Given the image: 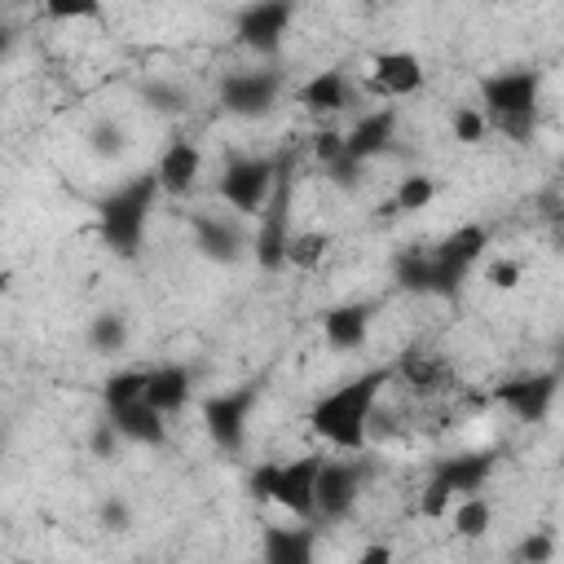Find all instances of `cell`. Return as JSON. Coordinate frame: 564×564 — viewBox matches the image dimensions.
<instances>
[{"label": "cell", "mask_w": 564, "mask_h": 564, "mask_svg": "<svg viewBox=\"0 0 564 564\" xmlns=\"http://www.w3.org/2000/svg\"><path fill=\"white\" fill-rule=\"evenodd\" d=\"M388 379H392V370L375 366V370H366V375H357V379L330 388L326 397L313 401L308 427H313L326 445H335V449H344V454H361L366 441H370V414H375L379 392L388 388Z\"/></svg>", "instance_id": "1"}, {"label": "cell", "mask_w": 564, "mask_h": 564, "mask_svg": "<svg viewBox=\"0 0 564 564\" xmlns=\"http://www.w3.org/2000/svg\"><path fill=\"white\" fill-rule=\"evenodd\" d=\"M538 88H542L538 70H502L480 79L485 123L507 132L511 141H529L538 128Z\"/></svg>", "instance_id": "2"}, {"label": "cell", "mask_w": 564, "mask_h": 564, "mask_svg": "<svg viewBox=\"0 0 564 564\" xmlns=\"http://www.w3.org/2000/svg\"><path fill=\"white\" fill-rule=\"evenodd\" d=\"M154 198H159L154 172L132 176V181H123L119 189H110V194L101 198V207H97V229H101V238H106V247H110L115 256H137V247H141V238H145V220H150Z\"/></svg>", "instance_id": "3"}, {"label": "cell", "mask_w": 564, "mask_h": 564, "mask_svg": "<svg viewBox=\"0 0 564 564\" xmlns=\"http://www.w3.org/2000/svg\"><path fill=\"white\" fill-rule=\"evenodd\" d=\"M317 454H300L286 463H260L251 471V498L260 502H278L282 511H291L295 520H313V485H317Z\"/></svg>", "instance_id": "4"}, {"label": "cell", "mask_w": 564, "mask_h": 564, "mask_svg": "<svg viewBox=\"0 0 564 564\" xmlns=\"http://www.w3.org/2000/svg\"><path fill=\"white\" fill-rule=\"evenodd\" d=\"M291 159H278V181L264 198V207L256 212L260 225H256V238H251V256L264 273H278L286 264V238H291Z\"/></svg>", "instance_id": "5"}, {"label": "cell", "mask_w": 564, "mask_h": 564, "mask_svg": "<svg viewBox=\"0 0 564 564\" xmlns=\"http://www.w3.org/2000/svg\"><path fill=\"white\" fill-rule=\"evenodd\" d=\"M485 247H489V229H485V225H476V220L458 225L436 251H427V256H432V282H427V295H454L458 282L467 278V269L485 256Z\"/></svg>", "instance_id": "6"}, {"label": "cell", "mask_w": 564, "mask_h": 564, "mask_svg": "<svg viewBox=\"0 0 564 564\" xmlns=\"http://www.w3.org/2000/svg\"><path fill=\"white\" fill-rule=\"evenodd\" d=\"M366 485L361 458H322L317 485H313V520H344Z\"/></svg>", "instance_id": "7"}, {"label": "cell", "mask_w": 564, "mask_h": 564, "mask_svg": "<svg viewBox=\"0 0 564 564\" xmlns=\"http://www.w3.org/2000/svg\"><path fill=\"white\" fill-rule=\"evenodd\" d=\"M278 181V159H260V154H247V159H234L220 176V198L229 212L238 216H256L269 198Z\"/></svg>", "instance_id": "8"}, {"label": "cell", "mask_w": 564, "mask_h": 564, "mask_svg": "<svg viewBox=\"0 0 564 564\" xmlns=\"http://www.w3.org/2000/svg\"><path fill=\"white\" fill-rule=\"evenodd\" d=\"M282 75L278 70H229L220 79V106L238 119H260L278 106Z\"/></svg>", "instance_id": "9"}, {"label": "cell", "mask_w": 564, "mask_h": 564, "mask_svg": "<svg viewBox=\"0 0 564 564\" xmlns=\"http://www.w3.org/2000/svg\"><path fill=\"white\" fill-rule=\"evenodd\" d=\"M251 405H256V388H234V392H216V397L203 401L207 436H212L225 454H238V449H242Z\"/></svg>", "instance_id": "10"}, {"label": "cell", "mask_w": 564, "mask_h": 564, "mask_svg": "<svg viewBox=\"0 0 564 564\" xmlns=\"http://www.w3.org/2000/svg\"><path fill=\"white\" fill-rule=\"evenodd\" d=\"M291 13H295L291 0H256V4H247V9L238 13V40H242L251 53L273 57V53L282 48L286 31H291Z\"/></svg>", "instance_id": "11"}, {"label": "cell", "mask_w": 564, "mask_h": 564, "mask_svg": "<svg viewBox=\"0 0 564 564\" xmlns=\"http://www.w3.org/2000/svg\"><path fill=\"white\" fill-rule=\"evenodd\" d=\"M370 88L383 101H397V97L419 93L423 88V62H419V53H410V48H383V53H375V62H370Z\"/></svg>", "instance_id": "12"}, {"label": "cell", "mask_w": 564, "mask_h": 564, "mask_svg": "<svg viewBox=\"0 0 564 564\" xmlns=\"http://www.w3.org/2000/svg\"><path fill=\"white\" fill-rule=\"evenodd\" d=\"M198 172H203V150L185 137L167 141L159 163H154V181H159V194H172V198H185L194 185H198Z\"/></svg>", "instance_id": "13"}, {"label": "cell", "mask_w": 564, "mask_h": 564, "mask_svg": "<svg viewBox=\"0 0 564 564\" xmlns=\"http://www.w3.org/2000/svg\"><path fill=\"white\" fill-rule=\"evenodd\" d=\"M106 419L115 423V432L123 436V445H145V449H159L167 441V414L154 410L145 397L137 401H123L115 410H106Z\"/></svg>", "instance_id": "14"}, {"label": "cell", "mask_w": 564, "mask_h": 564, "mask_svg": "<svg viewBox=\"0 0 564 564\" xmlns=\"http://www.w3.org/2000/svg\"><path fill=\"white\" fill-rule=\"evenodd\" d=\"M555 375H529V379H507L494 397L520 419V423H542L551 401H555Z\"/></svg>", "instance_id": "15"}, {"label": "cell", "mask_w": 564, "mask_h": 564, "mask_svg": "<svg viewBox=\"0 0 564 564\" xmlns=\"http://www.w3.org/2000/svg\"><path fill=\"white\" fill-rule=\"evenodd\" d=\"M194 247L212 264H238L251 242L242 238L238 220H229V216H194Z\"/></svg>", "instance_id": "16"}, {"label": "cell", "mask_w": 564, "mask_h": 564, "mask_svg": "<svg viewBox=\"0 0 564 564\" xmlns=\"http://www.w3.org/2000/svg\"><path fill=\"white\" fill-rule=\"evenodd\" d=\"M392 132H397V106L366 110V115H357V123L344 132V154L357 159V163H366V159H375L379 150H388Z\"/></svg>", "instance_id": "17"}, {"label": "cell", "mask_w": 564, "mask_h": 564, "mask_svg": "<svg viewBox=\"0 0 564 564\" xmlns=\"http://www.w3.org/2000/svg\"><path fill=\"white\" fill-rule=\"evenodd\" d=\"M154 410H163V414H181L185 405H189V397H194V379H189V370L185 366H176V361H167V366H150L145 370V392H141Z\"/></svg>", "instance_id": "18"}, {"label": "cell", "mask_w": 564, "mask_h": 564, "mask_svg": "<svg viewBox=\"0 0 564 564\" xmlns=\"http://www.w3.org/2000/svg\"><path fill=\"white\" fill-rule=\"evenodd\" d=\"M322 335L335 352H357L370 339V304H335L322 317Z\"/></svg>", "instance_id": "19"}, {"label": "cell", "mask_w": 564, "mask_h": 564, "mask_svg": "<svg viewBox=\"0 0 564 564\" xmlns=\"http://www.w3.org/2000/svg\"><path fill=\"white\" fill-rule=\"evenodd\" d=\"M317 546L313 520H300L295 529H264V560L269 564H308Z\"/></svg>", "instance_id": "20"}, {"label": "cell", "mask_w": 564, "mask_h": 564, "mask_svg": "<svg viewBox=\"0 0 564 564\" xmlns=\"http://www.w3.org/2000/svg\"><path fill=\"white\" fill-rule=\"evenodd\" d=\"M432 476H436V480H445L454 498H458V494H480V485H485V480L494 476V458H485V454H463V458H441Z\"/></svg>", "instance_id": "21"}, {"label": "cell", "mask_w": 564, "mask_h": 564, "mask_svg": "<svg viewBox=\"0 0 564 564\" xmlns=\"http://www.w3.org/2000/svg\"><path fill=\"white\" fill-rule=\"evenodd\" d=\"M300 106H308L313 115H335L348 106V79L344 70H317L304 88H300Z\"/></svg>", "instance_id": "22"}, {"label": "cell", "mask_w": 564, "mask_h": 564, "mask_svg": "<svg viewBox=\"0 0 564 564\" xmlns=\"http://www.w3.org/2000/svg\"><path fill=\"white\" fill-rule=\"evenodd\" d=\"M449 524L458 538H485L489 524H494V507L480 498V494H463L449 502Z\"/></svg>", "instance_id": "23"}, {"label": "cell", "mask_w": 564, "mask_h": 564, "mask_svg": "<svg viewBox=\"0 0 564 564\" xmlns=\"http://www.w3.org/2000/svg\"><path fill=\"white\" fill-rule=\"evenodd\" d=\"M397 375H401L414 392H441V388H445V366H441L432 352H423V348L405 352V357L397 361Z\"/></svg>", "instance_id": "24"}, {"label": "cell", "mask_w": 564, "mask_h": 564, "mask_svg": "<svg viewBox=\"0 0 564 564\" xmlns=\"http://www.w3.org/2000/svg\"><path fill=\"white\" fill-rule=\"evenodd\" d=\"M88 348L101 352V357L123 352V348H128V317H119V313H97V317L88 322Z\"/></svg>", "instance_id": "25"}, {"label": "cell", "mask_w": 564, "mask_h": 564, "mask_svg": "<svg viewBox=\"0 0 564 564\" xmlns=\"http://www.w3.org/2000/svg\"><path fill=\"white\" fill-rule=\"evenodd\" d=\"M436 198V176L427 172H410L397 181V194H392V207L397 212H427Z\"/></svg>", "instance_id": "26"}, {"label": "cell", "mask_w": 564, "mask_h": 564, "mask_svg": "<svg viewBox=\"0 0 564 564\" xmlns=\"http://www.w3.org/2000/svg\"><path fill=\"white\" fill-rule=\"evenodd\" d=\"M326 247H330V234H326V229L291 234V238H286V264H295V269H317V264L326 260Z\"/></svg>", "instance_id": "27"}, {"label": "cell", "mask_w": 564, "mask_h": 564, "mask_svg": "<svg viewBox=\"0 0 564 564\" xmlns=\"http://www.w3.org/2000/svg\"><path fill=\"white\" fill-rule=\"evenodd\" d=\"M392 273H397V282H401L405 291H423V295H427V282H432V256H423V251H401V256L392 260Z\"/></svg>", "instance_id": "28"}, {"label": "cell", "mask_w": 564, "mask_h": 564, "mask_svg": "<svg viewBox=\"0 0 564 564\" xmlns=\"http://www.w3.org/2000/svg\"><path fill=\"white\" fill-rule=\"evenodd\" d=\"M141 392H145V370L132 366V370H115V375L106 379L101 401H106V410H115V405H123V401H137Z\"/></svg>", "instance_id": "29"}, {"label": "cell", "mask_w": 564, "mask_h": 564, "mask_svg": "<svg viewBox=\"0 0 564 564\" xmlns=\"http://www.w3.org/2000/svg\"><path fill=\"white\" fill-rule=\"evenodd\" d=\"M141 101L150 106V110H159V115H176V110H185V88H176V84H141Z\"/></svg>", "instance_id": "30"}, {"label": "cell", "mask_w": 564, "mask_h": 564, "mask_svg": "<svg viewBox=\"0 0 564 564\" xmlns=\"http://www.w3.org/2000/svg\"><path fill=\"white\" fill-rule=\"evenodd\" d=\"M40 9L57 22H88L101 13V0H40Z\"/></svg>", "instance_id": "31"}, {"label": "cell", "mask_w": 564, "mask_h": 564, "mask_svg": "<svg viewBox=\"0 0 564 564\" xmlns=\"http://www.w3.org/2000/svg\"><path fill=\"white\" fill-rule=\"evenodd\" d=\"M485 132H489L485 110H476V106H458V110H454V137H458L463 145H476Z\"/></svg>", "instance_id": "32"}, {"label": "cell", "mask_w": 564, "mask_h": 564, "mask_svg": "<svg viewBox=\"0 0 564 564\" xmlns=\"http://www.w3.org/2000/svg\"><path fill=\"white\" fill-rule=\"evenodd\" d=\"M119 445H123V436L115 432V423H110V419H97L93 432H88V449H93V458H115Z\"/></svg>", "instance_id": "33"}, {"label": "cell", "mask_w": 564, "mask_h": 564, "mask_svg": "<svg viewBox=\"0 0 564 564\" xmlns=\"http://www.w3.org/2000/svg\"><path fill=\"white\" fill-rule=\"evenodd\" d=\"M551 555H555V538H551V533H542V529H538V533H529V538L516 546V560H529V564H546Z\"/></svg>", "instance_id": "34"}, {"label": "cell", "mask_w": 564, "mask_h": 564, "mask_svg": "<svg viewBox=\"0 0 564 564\" xmlns=\"http://www.w3.org/2000/svg\"><path fill=\"white\" fill-rule=\"evenodd\" d=\"M449 502H454L449 485L432 476V480H427V489H423V502H419V507H423V516H427V520H436V516H445V511H449Z\"/></svg>", "instance_id": "35"}, {"label": "cell", "mask_w": 564, "mask_h": 564, "mask_svg": "<svg viewBox=\"0 0 564 564\" xmlns=\"http://www.w3.org/2000/svg\"><path fill=\"white\" fill-rule=\"evenodd\" d=\"M485 278H489L498 291H511V286L520 282V264H516V260H494V264L485 269Z\"/></svg>", "instance_id": "36"}, {"label": "cell", "mask_w": 564, "mask_h": 564, "mask_svg": "<svg viewBox=\"0 0 564 564\" xmlns=\"http://www.w3.org/2000/svg\"><path fill=\"white\" fill-rule=\"evenodd\" d=\"M313 154H317L322 163H335V159L344 154V132H317V137H313Z\"/></svg>", "instance_id": "37"}, {"label": "cell", "mask_w": 564, "mask_h": 564, "mask_svg": "<svg viewBox=\"0 0 564 564\" xmlns=\"http://www.w3.org/2000/svg\"><path fill=\"white\" fill-rule=\"evenodd\" d=\"M93 145H97V150H106V154H119V128H115V123L97 128V132H93Z\"/></svg>", "instance_id": "38"}, {"label": "cell", "mask_w": 564, "mask_h": 564, "mask_svg": "<svg viewBox=\"0 0 564 564\" xmlns=\"http://www.w3.org/2000/svg\"><path fill=\"white\" fill-rule=\"evenodd\" d=\"M101 520H106V529H128V507L123 502H106Z\"/></svg>", "instance_id": "39"}, {"label": "cell", "mask_w": 564, "mask_h": 564, "mask_svg": "<svg viewBox=\"0 0 564 564\" xmlns=\"http://www.w3.org/2000/svg\"><path fill=\"white\" fill-rule=\"evenodd\" d=\"M388 560H392V546H366L357 555V564H388Z\"/></svg>", "instance_id": "40"}, {"label": "cell", "mask_w": 564, "mask_h": 564, "mask_svg": "<svg viewBox=\"0 0 564 564\" xmlns=\"http://www.w3.org/2000/svg\"><path fill=\"white\" fill-rule=\"evenodd\" d=\"M4 291H9V273L0 269V295H4Z\"/></svg>", "instance_id": "41"}, {"label": "cell", "mask_w": 564, "mask_h": 564, "mask_svg": "<svg viewBox=\"0 0 564 564\" xmlns=\"http://www.w3.org/2000/svg\"><path fill=\"white\" fill-rule=\"evenodd\" d=\"M4 48H9V31H0V57H4Z\"/></svg>", "instance_id": "42"}, {"label": "cell", "mask_w": 564, "mask_h": 564, "mask_svg": "<svg viewBox=\"0 0 564 564\" xmlns=\"http://www.w3.org/2000/svg\"><path fill=\"white\" fill-rule=\"evenodd\" d=\"M0 445H4V436H0Z\"/></svg>", "instance_id": "43"}, {"label": "cell", "mask_w": 564, "mask_h": 564, "mask_svg": "<svg viewBox=\"0 0 564 564\" xmlns=\"http://www.w3.org/2000/svg\"><path fill=\"white\" fill-rule=\"evenodd\" d=\"M0 234H4V225H0Z\"/></svg>", "instance_id": "44"}]
</instances>
